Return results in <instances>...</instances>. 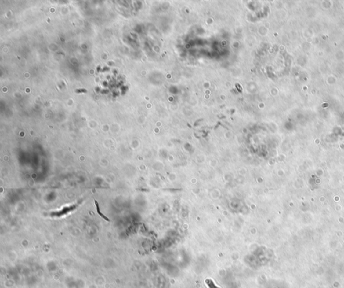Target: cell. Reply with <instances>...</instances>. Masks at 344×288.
Returning <instances> with one entry per match:
<instances>
[{
	"label": "cell",
	"instance_id": "1",
	"mask_svg": "<svg viewBox=\"0 0 344 288\" xmlns=\"http://www.w3.org/2000/svg\"><path fill=\"white\" fill-rule=\"evenodd\" d=\"M206 284L209 287V288H219L218 287L216 286V285L215 284V283L213 282V281L211 280L210 279H208L206 280Z\"/></svg>",
	"mask_w": 344,
	"mask_h": 288
},
{
	"label": "cell",
	"instance_id": "2",
	"mask_svg": "<svg viewBox=\"0 0 344 288\" xmlns=\"http://www.w3.org/2000/svg\"><path fill=\"white\" fill-rule=\"evenodd\" d=\"M95 203H96V205L97 212H98V213L100 214V216H101L102 217H103V219H104V220H106V221H108V222H110V220H109V219L108 218V217H106V216H105L104 215H103V214H102V213H101V212H100V207H99L98 203V202H97V201H95Z\"/></svg>",
	"mask_w": 344,
	"mask_h": 288
}]
</instances>
